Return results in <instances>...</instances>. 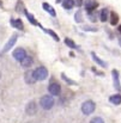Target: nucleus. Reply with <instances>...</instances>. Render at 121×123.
Instances as JSON below:
<instances>
[{"label":"nucleus","mask_w":121,"mask_h":123,"mask_svg":"<svg viewBox=\"0 0 121 123\" xmlns=\"http://www.w3.org/2000/svg\"><path fill=\"white\" fill-rule=\"evenodd\" d=\"M74 18H76V22H78V23H81V22H83V16H81V11H78V12L76 13Z\"/></svg>","instance_id":"4be33fe9"},{"label":"nucleus","mask_w":121,"mask_h":123,"mask_svg":"<svg viewBox=\"0 0 121 123\" xmlns=\"http://www.w3.org/2000/svg\"><path fill=\"white\" fill-rule=\"evenodd\" d=\"M24 13H25V16H27V18H28V19L30 20V23H33L34 25H39V26H40V24H39V23L36 22V19H35V18H34V17H33V16H31V14H30L29 12H27V11H24Z\"/></svg>","instance_id":"6ab92c4d"},{"label":"nucleus","mask_w":121,"mask_h":123,"mask_svg":"<svg viewBox=\"0 0 121 123\" xmlns=\"http://www.w3.org/2000/svg\"><path fill=\"white\" fill-rule=\"evenodd\" d=\"M36 111H37V108H36L35 102H30V103L27 105V114H28V115H35Z\"/></svg>","instance_id":"1a4fd4ad"},{"label":"nucleus","mask_w":121,"mask_h":123,"mask_svg":"<svg viewBox=\"0 0 121 123\" xmlns=\"http://www.w3.org/2000/svg\"><path fill=\"white\" fill-rule=\"evenodd\" d=\"M34 77L35 80H44L48 77V71L44 67H39L34 71Z\"/></svg>","instance_id":"7ed1b4c3"},{"label":"nucleus","mask_w":121,"mask_h":123,"mask_svg":"<svg viewBox=\"0 0 121 123\" xmlns=\"http://www.w3.org/2000/svg\"><path fill=\"white\" fill-rule=\"evenodd\" d=\"M44 31H46L47 34H49V35H50V36H52V37H53L55 41H59V37H58V35H56L55 32H53L52 30H47V29H44Z\"/></svg>","instance_id":"412c9836"},{"label":"nucleus","mask_w":121,"mask_h":123,"mask_svg":"<svg viewBox=\"0 0 121 123\" xmlns=\"http://www.w3.org/2000/svg\"><path fill=\"white\" fill-rule=\"evenodd\" d=\"M91 56H92V59L95 60V62H96V63H98L101 67H107V63H106L104 61H102V60H101V59L95 54V53H91Z\"/></svg>","instance_id":"f3484780"},{"label":"nucleus","mask_w":121,"mask_h":123,"mask_svg":"<svg viewBox=\"0 0 121 123\" xmlns=\"http://www.w3.org/2000/svg\"><path fill=\"white\" fill-rule=\"evenodd\" d=\"M120 45H121V38H120Z\"/></svg>","instance_id":"c756f323"},{"label":"nucleus","mask_w":121,"mask_h":123,"mask_svg":"<svg viewBox=\"0 0 121 123\" xmlns=\"http://www.w3.org/2000/svg\"><path fill=\"white\" fill-rule=\"evenodd\" d=\"M109 102L113 103L114 105H119V104H121V94H113V96H110Z\"/></svg>","instance_id":"9b49d317"},{"label":"nucleus","mask_w":121,"mask_h":123,"mask_svg":"<svg viewBox=\"0 0 121 123\" xmlns=\"http://www.w3.org/2000/svg\"><path fill=\"white\" fill-rule=\"evenodd\" d=\"M84 30H91V31H96V28H91V26H84Z\"/></svg>","instance_id":"a878e982"},{"label":"nucleus","mask_w":121,"mask_h":123,"mask_svg":"<svg viewBox=\"0 0 121 123\" xmlns=\"http://www.w3.org/2000/svg\"><path fill=\"white\" fill-rule=\"evenodd\" d=\"M112 75H113V81H114V86L116 90L121 91V85H120V80H119V72L116 69H114L112 72Z\"/></svg>","instance_id":"0eeeda50"},{"label":"nucleus","mask_w":121,"mask_h":123,"mask_svg":"<svg viewBox=\"0 0 121 123\" xmlns=\"http://www.w3.org/2000/svg\"><path fill=\"white\" fill-rule=\"evenodd\" d=\"M118 30H119V32H120V34H121V25H120V26H119V29H118Z\"/></svg>","instance_id":"cd10ccee"},{"label":"nucleus","mask_w":121,"mask_h":123,"mask_svg":"<svg viewBox=\"0 0 121 123\" xmlns=\"http://www.w3.org/2000/svg\"><path fill=\"white\" fill-rule=\"evenodd\" d=\"M108 16H109V11L107 10V8H103L101 12H100V19H101V22H107L108 20Z\"/></svg>","instance_id":"ddd939ff"},{"label":"nucleus","mask_w":121,"mask_h":123,"mask_svg":"<svg viewBox=\"0 0 121 123\" xmlns=\"http://www.w3.org/2000/svg\"><path fill=\"white\" fill-rule=\"evenodd\" d=\"M48 91H49V93H50V94H53V96H59V94H60V92H61V87H60V85H59V84L53 82V84H50V85H49Z\"/></svg>","instance_id":"39448f33"},{"label":"nucleus","mask_w":121,"mask_h":123,"mask_svg":"<svg viewBox=\"0 0 121 123\" xmlns=\"http://www.w3.org/2000/svg\"><path fill=\"white\" fill-rule=\"evenodd\" d=\"M42 6H43V8H44V10H46V11H47V12H48L50 16H53V17H55V16H56V13H55V10H54V8H53V7H52L49 4H47V2H43V5H42Z\"/></svg>","instance_id":"f8f14e48"},{"label":"nucleus","mask_w":121,"mask_h":123,"mask_svg":"<svg viewBox=\"0 0 121 123\" xmlns=\"http://www.w3.org/2000/svg\"><path fill=\"white\" fill-rule=\"evenodd\" d=\"M65 43H66V45H68L70 48H76V47H77L76 43L72 41V40H70V38H66V40H65Z\"/></svg>","instance_id":"aec40b11"},{"label":"nucleus","mask_w":121,"mask_h":123,"mask_svg":"<svg viewBox=\"0 0 121 123\" xmlns=\"http://www.w3.org/2000/svg\"><path fill=\"white\" fill-rule=\"evenodd\" d=\"M87 16H89V18H90L92 22H95V20H96V14L94 13V11H90V12H87Z\"/></svg>","instance_id":"5701e85b"},{"label":"nucleus","mask_w":121,"mask_h":123,"mask_svg":"<svg viewBox=\"0 0 121 123\" xmlns=\"http://www.w3.org/2000/svg\"><path fill=\"white\" fill-rule=\"evenodd\" d=\"M27 56V53H25V50L23 49V48H17L14 51H13V57L17 60V61H22L24 57Z\"/></svg>","instance_id":"20e7f679"},{"label":"nucleus","mask_w":121,"mask_h":123,"mask_svg":"<svg viewBox=\"0 0 121 123\" xmlns=\"http://www.w3.org/2000/svg\"><path fill=\"white\" fill-rule=\"evenodd\" d=\"M73 2H74V5H76V6L81 7V5H83V2H84V0H73Z\"/></svg>","instance_id":"393cba45"},{"label":"nucleus","mask_w":121,"mask_h":123,"mask_svg":"<svg viewBox=\"0 0 121 123\" xmlns=\"http://www.w3.org/2000/svg\"><path fill=\"white\" fill-rule=\"evenodd\" d=\"M62 1H64V0H56V2H59V4H60V2H62Z\"/></svg>","instance_id":"bb28decb"},{"label":"nucleus","mask_w":121,"mask_h":123,"mask_svg":"<svg viewBox=\"0 0 121 123\" xmlns=\"http://www.w3.org/2000/svg\"><path fill=\"white\" fill-rule=\"evenodd\" d=\"M17 37H18V36L14 34V35H13V36L10 38V41L7 42V44H6V45H5V48L2 49V51H4V53L8 51V50H10V49H11V48L14 45V43H16V41H17Z\"/></svg>","instance_id":"6e6552de"},{"label":"nucleus","mask_w":121,"mask_h":123,"mask_svg":"<svg viewBox=\"0 0 121 123\" xmlns=\"http://www.w3.org/2000/svg\"><path fill=\"white\" fill-rule=\"evenodd\" d=\"M84 6H85V10L87 11V12H90V11H94L97 6H98V2H97V0H85L84 2Z\"/></svg>","instance_id":"423d86ee"},{"label":"nucleus","mask_w":121,"mask_h":123,"mask_svg":"<svg viewBox=\"0 0 121 123\" xmlns=\"http://www.w3.org/2000/svg\"><path fill=\"white\" fill-rule=\"evenodd\" d=\"M95 108H96V105H95V103L92 100H86V102H84L81 104V111H83L84 115L92 114L95 111Z\"/></svg>","instance_id":"f03ea898"},{"label":"nucleus","mask_w":121,"mask_h":123,"mask_svg":"<svg viewBox=\"0 0 121 123\" xmlns=\"http://www.w3.org/2000/svg\"><path fill=\"white\" fill-rule=\"evenodd\" d=\"M40 105L44 110H49L53 108L54 105V98H52L50 96H43L40 99Z\"/></svg>","instance_id":"f257e3e1"},{"label":"nucleus","mask_w":121,"mask_h":123,"mask_svg":"<svg viewBox=\"0 0 121 123\" xmlns=\"http://www.w3.org/2000/svg\"><path fill=\"white\" fill-rule=\"evenodd\" d=\"M90 123H104V121H103L101 117H95V118L91 120V122Z\"/></svg>","instance_id":"b1692460"},{"label":"nucleus","mask_w":121,"mask_h":123,"mask_svg":"<svg viewBox=\"0 0 121 123\" xmlns=\"http://www.w3.org/2000/svg\"><path fill=\"white\" fill-rule=\"evenodd\" d=\"M1 6H2V2H1V0H0V7H1Z\"/></svg>","instance_id":"c85d7f7f"},{"label":"nucleus","mask_w":121,"mask_h":123,"mask_svg":"<svg viewBox=\"0 0 121 123\" xmlns=\"http://www.w3.org/2000/svg\"><path fill=\"white\" fill-rule=\"evenodd\" d=\"M118 22H119V16H118V13L114 12V11L110 12V24H112V25H116Z\"/></svg>","instance_id":"dca6fc26"},{"label":"nucleus","mask_w":121,"mask_h":123,"mask_svg":"<svg viewBox=\"0 0 121 123\" xmlns=\"http://www.w3.org/2000/svg\"><path fill=\"white\" fill-rule=\"evenodd\" d=\"M25 81L28 82V84H34V82L36 81L35 80V77H34V72H31V71L27 72V74H25Z\"/></svg>","instance_id":"4468645a"},{"label":"nucleus","mask_w":121,"mask_h":123,"mask_svg":"<svg viewBox=\"0 0 121 123\" xmlns=\"http://www.w3.org/2000/svg\"><path fill=\"white\" fill-rule=\"evenodd\" d=\"M11 25H12L13 28L18 29V30H23V28H24L20 19H11Z\"/></svg>","instance_id":"9d476101"},{"label":"nucleus","mask_w":121,"mask_h":123,"mask_svg":"<svg viewBox=\"0 0 121 123\" xmlns=\"http://www.w3.org/2000/svg\"><path fill=\"white\" fill-rule=\"evenodd\" d=\"M61 4H62V7H64L65 10H71V8L74 6L73 0H64Z\"/></svg>","instance_id":"a211bd4d"},{"label":"nucleus","mask_w":121,"mask_h":123,"mask_svg":"<svg viewBox=\"0 0 121 123\" xmlns=\"http://www.w3.org/2000/svg\"><path fill=\"white\" fill-rule=\"evenodd\" d=\"M20 65H22L23 67H30V66L33 65V59L29 57V56H25V57L20 61Z\"/></svg>","instance_id":"2eb2a0df"}]
</instances>
